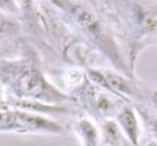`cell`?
Returning a JSON list of instances; mask_svg holds the SVG:
<instances>
[{
	"label": "cell",
	"mask_w": 157,
	"mask_h": 146,
	"mask_svg": "<svg viewBox=\"0 0 157 146\" xmlns=\"http://www.w3.org/2000/svg\"><path fill=\"white\" fill-rule=\"evenodd\" d=\"M118 126L121 128L124 134L127 136L129 142L134 146L138 145L140 129H139L137 115L130 107H123L117 113Z\"/></svg>",
	"instance_id": "cell-1"
},
{
	"label": "cell",
	"mask_w": 157,
	"mask_h": 146,
	"mask_svg": "<svg viewBox=\"0 0 157 146\" xmlns=\"http://www.w3.org/2000/svg\"><path fill=\"white\" fill-rule=\"evenodd\" d=\"M106 79H107L108 84L110 85V87L112 88V90L114 91V94L117 95V97L122 99H126V97L129 98H134L139 95V91L136 88L132 86V84L130 82H128L123 75H120L116 72L112 71H107L104 72Z\"/></svg>",
	"instance_id": "cell-2"
},
{
	"label": "cell",
	"mask_w": 157,
	"mask_h": 146,
	"mask_svg": "<svg viewBox=\"0 0 157 146\" xmlns=\"http://www.w3.org/2000/svg\"><path fill=\"white\" fill-rule=\"evenodd\" d=\"M21 89L30 96H39L44 89V84L40 77L34 74H26L21 79Z\"/></svg>",
	"instance_id": "cell-3"
},
{
	"label": "cell",
	"mask_w": 157,
	"mask_h": 146,
	"mask_svg": "<svg viewBox=\"0 0 157 146\" xmlns=\"http://www.w3.org/2000/svg\"><path fill=\"white\" fill-rule=\"evenodd\" d=\"M79 131L83 139L86 146H97L98 144V132L94 125L89 120H81L79 123Z\"/></svg>",
	"instance_id": "cell-4"
},
{
	"label": "cell",
	"mask_w": 157,
	"mask_h": 146,
	"mask_svg": "<svg viewBox=\"0 0 157 146\" xmlns=\"http://www.w3.org/2000/svg\"><path fill=\"white\" fill-rule=\"evenodd\" d=\"M17 118L19 119L21 124L26 126H29V127L33 128H45V129H49V130H60V128L54 123H50V121L46 120L44 118L41 117H36V116H31V115L28 114H17Z\"/></svg>",
	"instance_id": "cell-5"
},
{
	"label": "cell",
	"mask_w": 157,
	"mask_h": 146,
	"mask_svg": "<svg viewBox=\"0 0 157 146\" xmlns=\"http://www.w3.org/2000/svg\"><path fill=\"white\" fill-rule=\"evenodd\" d=\"M139 113H140V116L142 117L149 131L157 139V116L147 110H140Z\"/></svg>",
	"instance_id": "cell-6"
},
{
	"label": "cell",
	"mask_w": 157,
	"mask_h": 146,
	"mask_svg": "<svg viewBox=\"0 0 157 146\" xmlns=\"http://www.w3.org/2000/svg\"><path fill=\"white\" fill-rule=\"evenodd\" d=\"M15 121V115L8 113V114H2L0 113V126H10Z\"/></svg>",
	"instance_id": "cell-7"
},
{
	"label": "cell",
	"mask_w": 157,
	"mask_h": 146,
	"mask_svg": "<svg viewBox=\"0 0 157 146\" xmlns=\"http://www.w3.org/2000/svg\"><path fill=\"white\" fill-rule=\"evenodd\" d=\"M150 100L153 103V105L157 110V89H154L151 91V96H150Z\"/></svg>",
	"instance_id": "cell-8"
},
{
	"label": "cell",
	"mask_w": 157,
	"mask_h": 146,
	"mask_svg": "<svg viewBox=\"0 0 157 146\" xmlns=\"http://www.w3.org/2000/svg\"><path fill=\"white\" fill-rule=\"evenodd\" d=\"M147 146H157V142H154V141H152V142L149 143V145Z\"/></svg>",
	"instance_id": "cell-9"
},
{
	"label": "cell",
	"mask_w": 157,
	"mask_h": 146,
	"mask_svg": "<svg viewBox=\"0 0 157 146\" xmlns=\"http://www.w3.org/2000/svg\"><path fill=\"white\" fill-rule=\"evenodd\" d=\"M2 25H3V19H2V17L0 16V29L2 28Z\"/></svg>",
	"instance_id": "cell-10"
}]
</instances>
